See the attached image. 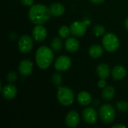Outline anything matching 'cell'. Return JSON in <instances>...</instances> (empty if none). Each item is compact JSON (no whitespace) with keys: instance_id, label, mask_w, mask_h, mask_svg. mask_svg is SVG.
<instances>
[{"instance_id":"1","label":"cell","mask_w":128,"mask_h":128,"mask_svg":"<svg viewBox=\"0 0 128 128\" xmlns=\"http://www.w3.org/2000/svg\"><path fill=\"white\" fill-rule=\"evenodd\" d=\"M50 16V8H47L44 4H33L28 10V18L34 25H43L46 23Z\"/></svg>"},{"instance_id":"2","label":"cell","mask_w":128,"mask_h":128,"mask_svg":"<svg viewBox=\"0 0 128 128\" xmlns=\"http://www.w3.org/2000/svg\"><path fill=\"white\" fill-rule=\"evenodd\" d=\"M53 59L54 52L52 49L46 46H42L38 49L35 54V61L40 69L45 70L48 68L53 62Z\"/></svg>"},{"instance_id":"3","label":"cell","mask_w":128,"mask_h":128,"mask_svg":"<svg viewBox=\"0 0 128 128\" xmlns=\"http://www.w3.org/2000/svg\"><path fill=\"white\" fill-rule=\"evenodd\" d=\"M57 98L58 102L64 106H69L74 101V94L73 91L68 87H58L57 92Z\"/></svg>"},{"instance_id":"4","label":"cell","mask_w":128,"mask_h":128,"mask_svg":"<svg viewBox=\"0 0 128 128\" xmlns=\"http://www.w3.org/2000/svg\"><path fill=\"white\" fill-rule=\"evenodd\" d=\"M102 44L104 49L110 52H116L120 45L118 38L111 32H109L104 36L102 39Z\"/></svg>"},{"instance_id":"5","label":"cell","mask_w":128,"mask_h":128,"mask_svg":"<svg viewBox=\"0 0 128 128\" xmlns=\"http://www.w3.org/2000/svg\"><path fill=\"white\" fill-rule=\"evenodd\" d=\"M99 116L105 124H112L116 118V110L110 104H104L99 109Z\"/></svg>"},{"instance_id":"6","label":"cell","mask_w":128,"mask_h":128,"mask_svg":"<svg viewBox=\"0 0 128 128\" xmlns=\"http://www.w3.org/2000/svg\"><path fill=\"white\" fill-rule=\"evenodd\" d=\"M33 48L32 39L28 35H22L18 40V49L22 53L29 52Z\"/></svg>"},{"instance_id":"7","label":"cell","mask_w":128,"mask_h":128,"mask_svg":"<svg viewBox=\"0 0 128 128\" xmlns=\"http://www.w3.org/2000/svg\"><path fill=\"white\" fill-rule=\"evenodd\" d=\"M72 64L71 59L67 56H61L55 62V68L58 71L68 70Z\"/></svg>"},{"instance_id":"8","label":"cell","mask_w":128,"mask_h":128,"mask_svg":"<svg viewBox=\"0 0 128 128\" xmlns=\"http://www.w3.org/2000/svg\"><path fill=\"white\" fill-rule=\"evenodd\" d=\"M70 32L74 36L82 37L87 31V26L84 22L75 21L70 26Z\"/></svg>"},{"instance_id":"9","label":"cell","mask_w":128,"mask_h":128,"mask_svg":"<svg viewBox=\"0 0 128 128\" xmlns=\"http://www.w3.org/2000/svg\"><path fill=\"white\" fill-rule=\"evenodd\" d=\"M80 122L79 113L76 111L71 110L70 111L65 118V124L69 128H76Z\"/></svg>"},{"instance_id":"10","label":"cell","mask_w":128,"mask_h":128,"mask_svg":"<svg viewBox=\"0 0 128 128\" xmlns=\"http://www.w3.org/2000/svg\"><path fill=\"white\" fill-rule=\"evenodd\" d=\"M32 36L38 42L44 41L47 36V31L42 25H36L32 30Z\"/></svg>"},{"instance_id":"11","label":"cell","mask_w":128,"mask_h":128,"mask_svg":"<svg viewBox=\"0 0 128 128\" xmlns=\"http://www.w3.org/2000/svg\"><path fill=\"white\" fill-rule=\"evenodd\" d=\"M82 117L88 124H93L98 120V113L93 107H87L82 112Z\"/></svg>"},{"instance_id":"12","label":"cell","mask_w":128,"mask_h":128,"mask_svg":"<svg viewBox=\"0 0 128 128\" xmlns=\"http://www.w3.org/2000/svg\"><path fill=\"white\" fill-rule=\"evenodd\" d=\"M33 70V63L28 59H24L20 62L19 64V71L20 74L27 76L32 74Z\"/></svg>"},{"instance_id":"13","label":"cell","mask_w":128,"mask_h":128,"mask_svg":"<svg viewBox=\"0 0 128 128\" xmlns=\"http://www.w3.org/2000/svg\"><path fill=\"white\" fill-rule=\"evenodd\" d=\"M17 94L16 88L11 85H6L2 88V95L6 100H13Z\"/></svg>"},{"instance_id":"14","label":"cell","mask_w":128,"mask_h":128,"mask_svg":"<svg viewBox=\"0 0 128 128\" xmlns=\"http://www.w3.org/2000/svg\"><path fill=\"white\" fill-rule=\"evenodd\" d=\"M64 46L66 50L70 52H76L80 47V42L79 40L75 38H68L66 39V41L64 43Z\"/></svg>"},{"instance_id":"15","label":"cell","mask_w":128,"mask_h":128,"mask_svg":"<svg viewBox=\"0 0 128 128\" xmlns=\"http://www.w3.org/2000/svg\"><path fill=\"white\" fill-rule=\"evenodd\" d=\"M127 74V70L122 65H116L112 70V78L117 81L123 80Z\"/></svg>"},{"instance_id":"16","label":"cell","mask_w":128,"mask_h":128,"mask_svg":"<svg viewBox=\"0 0 128 128\" xmlns=\"http://www.w3.org/2000/svg\"><path fill=\"white\" fill-rule=\"evenodd\" d=\"M51 15L54 16H61L65 12V8L60 3H53L50 7Z\"/></svg>"},{"instance_id":"17","label":"cell","mask_w":128,"mask_h":128,"mask_svg":"<svg viewBox=\"0 0 128 128\" xmlns=\"http://www.w3.org/2000/svg\"><path fill=\"white\" fill-rule=\"evenodd\" d=\"M77 100L82 106H88L92 102V95L86 91H82L77 95Z\"/></svg>"},{"instance_id":"18","label":"cell","mask_w":128,"mask_h":128,"mask_svg":"<svg viewBox=\"0 0 128 128\" xmlns=\"http://www.w3.org/2000/svg\"><path fill=\"white\" fill-rule=\"evenodd\" d=\"M97 73L100 79H106L110 75V68L107 64L101 63L97 68Z\"/></svg>"},{"instance_id":"19","label":"cell","mask_w":128,"mask_h":128,"mask_svg":"<svg viewBox=\"0 0 128 128\" xmlns=\"http://www.w3.org/2000/svg\"><path fill=\"white\" fill-rule=\"evenodd\" d=\"M88 53L90 56H92L94 58H100L103 53H104V50L101 46L98 45V44H94L90 46L88 49Z\"/></svg>"},{"instance_id":"20","label":"cell","mask_w":128,"mask_h":128,"mask_svg":"<svg viewBox=\"0 0 128 128\" xmlns=\"http://www.w3.org/2000/svg\"><path fill=\"white\" fill-rule=\"evenodd\" d=\"M115 94H116V90H115L114 87H112L111 86H108L104 88V89L102 92V96L105 100H110L114 98Z\"/></svg>"},{"instance_id":"21","label":"cell","mask_w":128,"mask_h":128,"mask_svg":"<svg viewBox=\"0 0 128 128\" xmlns=\"http://www.w3.org/2000/svg\"><path fill=\"white\" fill-rule=\"evenodd\" d=\"M51 47L55 52H60L62 49V40L59 38H54L51 41Z\"/></svg>"},{"instance_id":"22","label":"cell","mask_w":128,"mask_h":128,"mask_svg":"<svg viewBox=\"0 0 128 128\" xmlns=\"http://www.w3.org/2000/svg\"><path fill=\"white\" fill-rule=\"evenodd\" d=\"M70 34H71L70 28L67 26H62L58 29V34L62 38H68Z\"/></svg>"},{"instance_id":"23","label":"cell","mask_w":128,"mask_h":128,"mask_svg":"<svg viewBox=\"0 0 128 128\" xmlns=\"http://www.w3.org/2000/svg\"><path fill=\"white\" fill-rule=\"evenodd\" d=\"M116 107H117L118 110H119L120 112H125L128 111V103L126 101H123V100L118 101L116 104Z\"/></svg>"},{"instance_id":"24","label":"cell","mask_w":128,"mask_h":128,"mask_svg":"<svg viewBox=\"0 0 128 128\" xmlns=\"http://www.w3.org/2000/svg\"><path fill=\"white\" fill-rule=\"evenodd\" d=\"M94 33L98 37L102 36L105 34V28L101 25H97L94 27Z\"/></svg>"},{"instance_id":"25","label":"cell","mask_w":128,"mask_h":128,"mask_svg":"<svg viewBox=\"0 0 128 128\" xmlns=\"http://www.w3.org/2000/svg\"><path fill=\"white\" fill-rule=\"evenodd\" d=\"M52 80L56 86H59L62 82V76L59 74H56L52 76Z\"/></svg>"},{"instance_id":"26","label":"cell","mask_w":128,"mask_h":128,"mask_svg":"<svg viewBox=\"0 0 128 128\" xmlns=\"http://www.w3.org/2000/svg\"><path fill=\"white\" fill-rule=\"evenodd\" d=\"M7 79L10 82H14L16 79H17V75L15 72L14 71H10L8 73V76H7Z\"/></svg>"},{"instance_id":"27","label":"cell","mask_w":128,"mask_h":128,"mask_svg":"<svg viewBox=\"0 0 128 128\" xmlns=\"http://www.w3.org/2000/svg\"><path fill=\"white\" fill-rule=\"evenodd\" d=\"M98 87L100 88H104L106 86V82L105 80V79H100L99 81H98Z\"/></svg>"},{"instance_id":"28","label":"cell","mask_w":128,"mask_h":128,"mask_svg":"<svg viewBox=\"0 0 128 128\" xmlns=\"http://www.w3.org/2000/svg\"><path fill=\"white\" fill-rule=\"evenodd\" d=\"M20 2L26 6H32L34 3V0H20Z\"/></svg>"},{"instance_id":"29","label":"cell","mask_w":128,"mask_h":128,"mask_svg":"<svg viewBox=\"0 0 128 128\" xmlns=\"http://www.w3.org/2000/svg\"><path fill=\"white\" fill-rule=\"evenodd\" d=\"M89 1L94 4H101V3L104 2L105 0H89Z\"/></svg>"},{"instance_id":"30","label":"cell","mask_w":128,"mask_h":128,"mask_svg":"<svg viewBox=\"0 0 128 128\" xmlns=\"http://www.w3.org/2000/svg\"><path fill=\"white\" fill-rule=\"evenodd\" d=\"M112 128H126V126L122 125V124H116L112 127Z\"/></svg>"},{"instance_id":"31","label":"cell","mask_w":128,"mask_h":128,"mask_svg":"<svg viewBox=\"0 0 128 128\" xmlns=\"http://www.w3.org/2000/svg\"><path fill=\"white\" fill-rule=\"evenodd\" d=\"M124 26H125L126 29L128 30V17L125 20V21H124Z\"/></svg>"}]
</instances>
